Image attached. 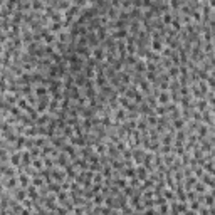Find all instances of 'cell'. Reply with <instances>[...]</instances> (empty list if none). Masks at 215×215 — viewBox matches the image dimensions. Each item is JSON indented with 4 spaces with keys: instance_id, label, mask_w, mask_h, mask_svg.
<instances>
[{
    "instance_id": "277c9868",
    "label": "cell",
    "mask_w": 215,
    "mask_h": 215,
    "mask_svg": "<svg viewBox=\"0 0 215 215\" xmlns=\"http://www.w3.org/2000/svg\"><path fill=\"white\" fill-rule=\"evenodd\" d=\"M30 160H32V156H30V153H29V151L22 153V158H20L22 166H29V165H30Z\"/></svg>"
},
{
    "instance_id": "8fae6325",
    "label": "cell",
    "mask_w": 215,
    "mask_h": 215,
    "mask_svg": "<svg viewBox=\"0 0 215 215\" xmlns=\"http://www.w3.org/2000/svg\"><path fill=\"white\" fill-rule=\"evenodd\" d=\"M135 168H130V170H124V177L126 178H135Z\"/></svg>"
},
{
    "instance_id": "9a60e30c",
    "label": "cell",
    "mask_w": 215,
    "mask_h": 215,
    "mask_svg": "<svg viewBox=\"0 0 215 215\" xmlns=\"http://www.w3.org/2000/svg\"><path fill=\"white\" fill-rule=\"evenodd\" d=\"M207 131H208V130H207V126H203V124H202V126L198 128V135H200V136H205Z\"/></svg>"
},
{
    "instance_id": "ba28073f",
    "label": "cell",
    "mask_w": 215,
    "mask_h": 215,
    "mask_svg": "<svg viewBox=\"0 0 215 215\" xmlns=\"http://www.w3.org/2000/svg\"><path fill=\"white\" fill-rule=\"evenodd\" d=\"M193 187H195V192H197V193H205V185H203V181H202V183L197 181Z\"/></svg>"
},
{
    "instance_id": "5b68a950",
    "label": "cell",
    "mask_w": 215,
    "mask_h": 215,
    "mask_svg": "<svg viewBox=\"0 0 215 215\" xmlns=\"http://www.w3.org/2000/svg\"><path fill=\"white\" fill-rule=\"evenodd\" d=\"M135 67H136V72H138V74H141V72L146 71V62H145V61H136V62H135Z\"/></svg>"
},
{
    "instance_id": "6da1fadb",
    "label": "cell",
    "mask_w": 215,
    "mask_h": 215,
    "mask_svg": "<svg viewBox=\"0 0 215 215\" xmlns=\"http://www.w3.org/2000/svg\"><path fill=\"white\" fill-rule=\"evenodd\" d=\"M47 93H49V91H47V88L46 86H37V88L34 89V94H35V97H37V99H40V97H46L47 96Z\"/></svg>"
},
{
    "instance_id": "30bf717a",
    "label": "cell",
    "mask_w": 215,
    "mask_h": 215,
    "mask_svg": "<svg viewBox=\"0 0 215 215\" xmlns=\"http://www.w3.org/2000/svg\"><path fill=\"white\" fill-rule=\"evenodd\" d=\"M185 119L183 118H178V119H175V121H173V124H175V128H177V130H181V128H183V124H185Z\"/></svg>"
},
{
    "instance_id": "7a4b0ae2",
    "label": "cell",
    "mask_w": 215,
    "mask_h": 215,
    "mask_svg": "<svg viewBox=\"0 0 215 215\" xmlns=\"http://www.w3.org/2000/svg\"><path fill=\"white\" fill-rule=\"evenodd\" d=\"M158 96V103H160L161 106H166L170 101V93H160V94H156Z\"/></svg>"
},
{
    "instance_id": "9c48e42d",
    "label": "cell",
    "mask_w": 215,
    "mask_h": 215,
    "mask_svg": "<svg viewBox=\"0 0 215 215\" xmlns=\"http://www.w3.org/2000/svg\"><path fill=\"white\" fill-rule=\"evenodd\" d=\"M32 166H34V168H42V166H44L42 156H40V158H35V160H34V163H32Z\"/></svg>"
},
{
    "instance_id": "3957f363",
    "label": "cell",
    "mask_w": 215,
    "mask_h": 215,
    "mask_svg": "<svg viewBox=\"0 0 215 215\" xmlns=\"http://www.w3.org/2000/svg\"><path fill=\"white\" fill-rule=\"evenodd\" d=\"M135 173L138 175V180H146V177H148V170L145 168V166H138V170H135Z\"/></svg>"
},
{
    "instance_id": "5bb4252c",
    "label": "cell",
    "mask_w": 215,
    "mask_h": 215,
    "mask_svg": "<svg viewBox=\"0 0 215 215\" xmlns=\"http://www.w3.org/2000/svg\"><path fill=\"white\" fill-rule=\"evenodd\" d=\"M94 203H96L97 207L103 203V195H99V193H96V197H94Z\"/></svg>"
},
{
    "instance_id": "52a82bcc",
    "label": "cell",
    "mask_w": 215,
    "mask_h": 215,
    "mask_svg": "<svg viewBox=\"0 0 215 215\" xmlns=\"http://www.w3.org/2000/svg\"><path fill=\"white\" fill-rule=\"evenodd\" d=\"M52 177L55 178V181H62V180H64V172H59V170H52Z\"/></svg>"
},
{
    "instance_id": "2e32d148",
    "label": "cell",
    "mask_w": 215,
    "mask_h": 215,
    "mask_svg": "<svg viewBox=\"0 0 215 215\" xmlns=\"http://www.w3.org/2000/svg\"><path fill=\"white\" fill-rule=\"evenodd\" d=\"M39 185H42V178L35 177V178H34V187H39Z\"/></svg>"
},
{
    "instance_id": "8992f818",
    "label": "cell",
    "mask_w": 215,
    "mask_h": 215,
    "mask_svg": "<svg viewBox=\"0 0 215 215\" xmlns=\"http://www.w3.org/2000/svg\"><path fill=\"white\" fill-rule=\"evenodd\" d=\"M20 158H22V155H20V153H15V155H12V156H10V163H12L13 166H17V165L20 163Z\"/></svg>"
},
{
    "instance_id": "e0dca14e",
    "label": "cell",
    "mask_w": 215,
    "mask_h": 215,
    "mask_svg": "<svg viewBox=\"0 0 215 215\" xmlns=\"http://www.w3.org/2000/svg\"><path fill=\"white\" fill-rule=\"evenodd\" d=\"M103 175H104L106 178H109V177H111V168H104V172H103Z\"/></svg>"
},
{
    "instance_id": "7c38bea8",
    "label": "cell",
    "mask_w": 215,
    "mask_h": 215,
    "mask_svg": "<svg viewBox=\"0 0 215 215\" xmlns=\"http://www.w3.org/2000/svg\"><path fill=\"white\" fill-rule=\"evenodd\" d=\"M49 190H51V192H54V193H59L61 187H59V183H51V185H49Z\"/></svg>"
},
{
    "instance_id": "ffe728a7",
    "label": "cell",
    "mask_w": 215,
    "mask_h": 215,
    "mask_svg": "<svg viewBox=\"0 0 215 215\" xmlns=\"http://www.w3.org/2000/svg\"><path fill=\"white\" fill-rule=\"evenodd\" d=\"M2 190H4V185H2V183H0V193H2Z\"/></svg>"
},
{
    "instance_id": "ac0fdd59",
    "label": "cell",
    "mask_w": 215,
    "mask_h": 215,
    "mask_svg": "<svg viewBox=\"0 0 215 215\" xmlns=\"http://www.w3.org/2000/svg\"><path fill=\"white\" fill-rule=\"evenodd\" d=\"M143 215H156V214H155V210H153V208H150V210H146Z\"/></svg>"
},
{
    "instance_id": "4fadbf2b",
    "label": "cell",
    "mask_w": 215,
    "mask_h": 215,
    "mask_svg": "<svg viewBox=\"0 0 215 215\" xmlns=\"http://www.w3.org/2000/svg\"><path fill=\"white\" fill-rule=\"evenodd\" d=\"M163 195H165L163 198H168V200H173V198H175V195H173L172 192H170V188H168V190H165V192H163Z\"/></svg>"
},
{
    "instance_id": "d6986e66",
    "label": "cell",
    "mask_w": 215,
    "mask_h": 215,
    "mask_svg": "<svg viewBox=\"0 0 215 215\" xmlns=\"http://www.w3.org/2000/svg\"><path fill=\"white\" fill-rule=\"evenodd\" d=\"M133 215H143V214H139V212H133Z\"/></svg>"
}]
</instances>
